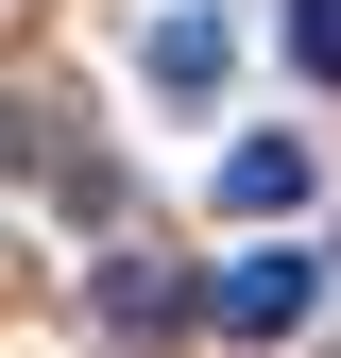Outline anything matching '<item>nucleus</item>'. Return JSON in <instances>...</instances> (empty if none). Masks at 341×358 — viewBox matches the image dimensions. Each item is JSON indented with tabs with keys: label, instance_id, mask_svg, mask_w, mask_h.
<instances>
[{
	"label": "nucleus",
	"instance_id": "obj_1",
	"mask_svg": "<svg viewBox=\"0 0 341 358\" xmlns=\"http://www.w3.org/2000/svg\"><path fill=\"white\" fill-rule=\"evenodd\" d=\"M307 307H324V256H239V273L205 290V324H222V341H290Z\"/></svg>",
	"mask_w": 341,
	"mask_h": 358
},
{
	"label": "nucleus",
	"instance_id": "obj_2",
	"mask_svg": "<svg viewBox=\"0 0 341 358\" xmlns=\"http://www.w3.org/2000/svg\"><path fill=\"white\" fill-rule=\"evenodd\" d=\"M154 85H170V103H205V85H222V17H205V0H170V17H154V52H137Z\"/></svg>",
	"mask_w": 341,
	"mask_h": 358
},
{
	"label": "nucleus",
	"instance_id": "obj_3",
	"mask_svg": "<svg viewBox=\"0 0 341 358\" xmlns=\"http://www.w3.org/2000/svg\"><path fill=\"white\" fill-rule=\"evenodd\" d=\"M222 205H239V222L307 205V137H239V154H222Z\"/></svg>",
	"mask_w": 341,
	"mask_h": 358
},
{
	"label": "nucleus",
	"instance_id": "obj_4",
	"mask_svg": "<svg viewBox=\"0 0 341 358\" xmlns=\"http://www.w3.org/2000/svg\"><path fill=\"white\" fill-rule=\"evenodd\" d=\"M290 69H307V85H341V0H290Z\"/></svg>",
	"mask_w": 341,
	"mask_h": 358
}]
</instances>
